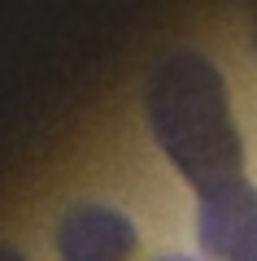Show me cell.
I'll return each instance as SVG.
<instances>
[{"instance_id": "5b68a950", "label": "cell", "mask_w": 257, "mask_h": 261, "mask_svg": "<svg viewBox=\"0 0 257 261\" xmlns=\"http://www.w3.org/2000/svg\"><path fill=\"white\" fill-rule=\"evenodd\" d=\"M0 261H27V257H22L13 244H0Z\"/></svg>"}, {"instance_id": "8992f818", "label": "cell", "mask_w": 257, "mask_h": 261, "mask_svg": "<svg viewBox=\"0 0 257 261\" xmlns=\"http://www.w3.org/2000/svg\"><path fill=\"white\" fill-rule=\"evenodd\" d=\"M157 261H196V257H157Z\"/></svg>"}, {"instance_id": "277c9868", "label": "cell", "mask_w": 257, "mask_h": 261, "mask_svg": "<svg viewBox=\"0 0 257 261\" xmlns=\"http://www.w3.org/2000/svg\"><path fill=\"white\" fill-rule=\"evenodd\" d=\"M231 261H257V222L244 231V240L236 244V252H231Z\"/></svg>"}, {"instance_id": "6da1fadb", "label": "cell", "mask_w": 257, "mask_h": 261, "mask_svg": "<svg viewBox=\"0 0 257 261\" xmlns=\"http://www.w3.org/2000/svg\"><path fill=\"white\" fill-rule=\"evenodd\" d=\"M148 130L170 166L209 196L244 178V144L231 122L227 83L201 53H175L148 79Z\"/></svg>"}, {"instance_id": "3957f363", "label": "cell", "mask_w": 257, "mask_h": 261, "mask_svg": "<svg viewBox=\"0 0 257 261\" xmlns=\"http://www.w3.org/2000/svg\"><path fill=\"white\" fill-rule=\"evenodd\" d=\"M257 222V187L248 178L231 187L201 196V218H196V231H201V248L209 261H231L236 244L244 240V231Z\"/></svg>"}, {"instance_id": "52a82bcc", "label": "cell", "mask_w": 257, "mask_h": 261, "mask_svg": "<svg viewBox=\"0 0 257 261\" xmlns=\"http://www.w3.org/2000/svg\"><path fill=\"white\" fill-rule=\"evenodd\" d=\"M253 53H257V31H253Z\"/></svg>"}, {"instance_id": "7a4b0ae2", "label": "cell", "mask_w": 257, "mask_h": 261, "mask_svg": "<svg viewBox=\"0 0 257 261\" xmlns=\"http://www.w3.org/2000/svg\"><path fill=\"white\" fill-rule=\"evenodd\" d=\"M139 231L122 209L109 205H70L57 222L61 261H131Z\"/></svg>"}]
</instances>
